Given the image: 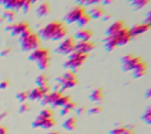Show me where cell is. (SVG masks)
<instances>
[{
    "instance_id": "cell-15",
    "label": "cell",
    "mask_w": 151,
    "mask_h": 134,
    "mask_svg": "<svg viewBox=\"0 0 151 134\" xmlns=\"http://www.w3.org/2000/svg\"><path fill=\"white\" fill-rule=\"evenodd\" d=\"M93 36V32L91 29H87V28H80L79 31L76 32L74 34V39H77L78 41H88L91 40Z\"/></svg>"
},
{
    "instance_id": "cell-45",
    "label": "cell",
    "mask_w": 151,
    "mask_h": 134,
    "mask_svg": "<svg viewBox=\"0 0 151 134\" xmlns=\"http://www.w3.org/2000/svg\"><path fill=\"white\" fill-rule=\"evenodd\" d=\"M8 1H9V0H0V4H2V5H6Z\"/></svg>"
},
{
    "instance_id": "cell-31",
    "label": "cell",
    "mask_w": 151,
    "mask_h": 134,
    "mask_svg": "<svg viewBox=\"0 0 151 134\" xmlns=\"http://www.w3.org/2000/svg\"><path fill=\"white\" fill-rule=\"evenodd\" d=\"M127 127H125V126H116V127H113L110 132H109V134H123V132L126 129Z\"/></svg>"
},
{
    "instance_id": "cell-2",
    "label": "cell",
    "mask_w": 151,
    "mask_h": 134,
    "mask_svg": "<svg viewBox=\"0 0 151 134\" xmlns=\"http://www.w3.org/2000/svg\"><path fill=\"white\" fill-rule=\"evenodd\" d=\"M19 42H20V46L24 51L26 52H32L34 51L35 48H38L40 46V38L38 34L33 33L29 28L26 29L24 33L20 34V38H19Z\"/></svg>"
},
{
    "instance_id": "cell-11",
    "label": "cell",
    "mask_w": 151,
    "mask_h": 134,
    "mask_svg": "<svg viewBox=\"0 0 151 134\" xmlns=\"http://www.w3.org/2000/svg\"><path fill=\"white\" fill-rule=\"evenodd\" d=\"M48 92H50L48 85L45 86V87H35L28 93V99H31V100H41L45 96V94H47Z\"/></svg>"
},
{
    "instance_id": "cell-25",
    "label": "cell",
    "mask_w": 151,
    "mask_h": 134,
    "mask_svg": "<svg viewBox=\"0 0 151 134\" xmlns=\"http://www.w3.org/2000/svg\"><path fill=\"white\" fill-rule=\"evenodd\" d=\"M37 66H38V68H39V69H41V71L46 69V68L50 66V55L44 56L42 59L38 60V61H37Z\"/></svg>"
},
{
    "instance_id": "cell-43",
    "label": "cell",
    "mask_w": 151,
    "mask_h": 134,
    "mask_svg": "<svg viewBox=\"0 0 151 134\" xmlns=\"http://www.w3.org/2000/svg\"><path fill=\"white\" fill-rule=\"evenodd\" d=\"M7 133V129H6V127H4V126H0V134H6Z\"/></svg>"
},
{
    "instance_id": "cell-47",
    "label": "cell",
    "mask_w": 151,
    "mask_h": 134,
    "mask_svg": "<svg viewBox=\"0 0 151 134\" xmlns=\"http://www.w3.org/2000/svg\"><path fill=\"white\" fill-rule=\"evenodd\" d=\"M26 1H29V2L32 4V2H35V1H38V0H26Z\"/></svg>"
},
{
    "instance_id": "cell-42",
    "label": "cell",
    "mask_w": 151,
    "mask_h": 134,
    "mask_svg": "<svg viewBox=\"0 0 151 134\" xmlns=\"http://www.w3.org/2000/svg\"><path fill=\"white\" fill-rule=\"evenodd\" d=\"M123 134H136V133H134V132H133L131 128H129V127H127V128H126V129L123 132Z\"/></svg>"
},
{
    "instance_id": "cell-6",
    "label": "cell",
    "mask_w": 151,
    "mask_h": 134,
    "mask_svg": "<svg viewBox=\"0 0 151 134\" xmlns=\"http://www.w3.org/2000/svg\"><path fill=\"white\" fill-rule=\"evenodd\" d=\"M143 60L139 56H136L133 54H126L120 58V63H122V69L123 72H132L133 68L140 63Z\"/></svg>"
},
{
    "instance_id": "cell-4",
    "label": "cell",
    "mask_w": 151,
    "mask_h": 134,
    "mask_svg": "<svg viewBox=\"0 0 151 134\" xmlns=\"http://www.w3.org/2000/svg\"><path fill=\"white\" fill-rule=\"evenodd\" d=\"M58 82V86H59V91L63 92L65 89H70V88H73L78 85V78H77V74L72 71H66L63 75H60L59 78H57L55 80Z\"/></svg>"
},
{
    "instance_id": "cell-37",
    "label": "cell",
    "mask_w": 151,
    "mask_h": 134,
    "mask_svg": "<svg viewBox=\"0 0 151 134\" xmlns=\"http://www.w3.org/2000/svg\"><path fill=\"white\" fill-rule=\"evenodd\" d=\"M28 109H29V105L26 103V102H22L21 106H20V109H19V110L22 113V112H26V110H28Z\"/></svg>"
},
{
    "instance_id": "cell-41",
    "label": "cell",
    "mask_w": 151,
    "mask_h": 134,
    "mask_svg": "<svg viewBox=\"0 0 151 134\" xmlns=\"http://www.w3.org/2000/svg\"><path fill=\"white\" fill-rule=\"evenodd\" d=\"M7 86H8V81H2V82H0V89L6 88Z\"/></svg>"
},
{
    "instance_id": "cell-3",
    "label": "cell",
    "mask_w": 151,
    "mask_h": 134,
    "mask_svg": "<svg viewBox=\"0 0 151 134\" xmlns=\"http://www.w3.org/2000/svg\"><path fill=\"white\" fill-rule=\"evenodd\" d=\"M88 54H85V53H81V52H78V51H73L70 55H68V59L64 62V67L67 68L68 71H72V72H77L83 63L86 61Z\"/></svg>"
},
{
    "instance_id": "cell-32",
    "label": "cell",
    "mask_w": 151,
    "mask_h": 134,
    "mask_svg": "<svg viewBox=\"0 0 151 134\" xmlns=\"http://www.w3.org/2000/svg\"><path fill=\"white\" fill-rule=\"evenodd\" d=\"M39 115L42 118H53V112L51 108H45L39 113Z\"/></svg>"
},
{
    "instance_id": "cell-29",
    "label": "cell",
    "mask_w": 151,
    "mask_h": 134,
    "mask_svg": "<svg viewBox=\"0 0 151 134\" xmlns=\"http://www.w3.org/2000/svg\"><path fill=\"white\" fill-rule=\"evenodd\" d=\"M149 2H150V0H138V1H136L134 4H132V6H133V9L138 11V9L143 8L144 6H146Z\"/></svg>"
},
{
    "instance_id": "cell-5",
    "label": "cell",
    "mask_w": 151,
    "mask_h": 134,
    "mask_svg": "<svg viewBox=\"0 0 151 134\" xmlns=\"http://www.w3.org/2000/svg\"><path fill=\"white\" fill-rule=\"evenodd\" d=\"M74 49H76V39L73 36H66L65 39L61 40L55 52L61 55H70Z\"/></svg>"
},
{
    "instance_id": "cell-24",
    "label": "cell",
    "mask_w": 151,
    "mask_h": 134,
    "mask_svg": "<svg viewBox=\"0 0 151 134\" xmlns=\"http://www.w3.org/2000/svg\"><path fill=\"white\" fill-rule=\"evenodd\" d=\"M71 101V96L70 95H61L54 103H53V107H64L66 103H68Z\"/></svg>"
},
{
    "instance_id": "cell-9",
    "label": "cell",
    "mask_w": 151,
    "mask_h": 134,
    "mask_svg": "<svg viewBox=\"0 0 151 134\" xmlns=\"http://www.w3.org/2000/svg\"><path fill=\"white\" fill-rule=\"evenodd\" d=\"M150 28H151V25L150 24H147V22H139V24H136L134 26H132L130 28V34H131L132 38H134V36H138V35L144 34Z\"/></svg>"
},
{
    "instance_id": "cell-46",
    "label": "cell",
    "mask_w": 151,
    "mask_h": 134,
    "mask_svg": "<svg viewBox=\"0 0 151 134\" xmlns=\"http://www.w3.org/2000/svg\"><path fill=\"white\" fill-rule=\"evenodd\" d=\"M136 1H138V0H129V2H130V4H131V5H132V4H134V2H136Z\"/></svg>"
},
{
    "instance_id": "cell-35",
    "label": "cell",
    "mask_w": 151,
    "mask_h": 134,
    "mask_svg": "<svg viewBox=\"0 0 151 134\" xmlns=\"http://www.w3.org/2000/svg\"><path fill=\"white\" fill-rule=\"evenodd\" d=\"M103 0H86L85 1V5L84 6H92V5H98L99 2H101Z\"/></svg>"
},
{
    "instance_id": "cell-1",
    "label": "cell",
    "mask_w": 151,
    "mask_h": 134,
    "mask_svg": "<svg viewBox=\"0 0 151 134\" xmlns=\"http://www.w3.org/2000/svg\"><path fill=\"white\" fill-rule=\"evenodd\" d=\"M67 35V28L61 21H51L39 31V38L44 40L59 41Z\"/></svg>"
},
{
    "instance_id": "cell-17",
    "label": "cell",
    "mask_w": 151,
    "mask_h": 134,
    "mask_svg": "<svg viewBox=\"0 0 151 134\" xmlns=\"http://www.w3.org/2000/svg\"><path fill=\"white\" fill-rule=\"evenodd\" d=\"M88 99H90L91 102H94V103H100L101 101H104V92H103V88L98 87V88L93 89L90 93Z\"/></svg>"
},
{
    "instance_id": "cell-48",
    "label": "cell",
    "mask_w": 151,
    "mask_h": 134,
    "mask_svg": "<svg viewBox=\"0 0 151 134\" xmlns=\"http://www.w3.org/2000/svg\"><path fill=\"white\" fill-rule=\"evenodd\" d=\"M68 134H70V133H68Z\"/></svg>"
},
{
    "instance_id": "cell-26",
    "label": "cell",
    "mask_w": 151,
    "mask_h": 134,
    "mask_svg": "<svg viewBox=\"0 0 151 134\" xmlns=\"http://www.w3.org/2000/svg\"><path fill=\"white\" fill-rule=\"evenodd\" d=\"M90 21H91L90 15H88L87 13H85V14H83V15L79 18V20L77 21V24H78V26H79V27H81V28H83V27H85Z\"/></svg>"
},
{
    "instance_id": "cell-38",
    "label": "cell",
    "mask_w": 151,
    "mask_h": 134,
    "mask_svg": "<svg viewBox=\"0 0 151 134\" xmlns=\"http://www.w3.org/2000/svg\"><path fill=\"white\" fill-rule=\"evenodd\" d=\"M112 18V14L111 13H107V14H104L103 16H101V19H103V21H109L110 19Z\"/></svg>"
},
{
    "instance_id": "cell-16",
    "label": "cell",
    "mask_w": 151,
    "mask_h": 134,
    "mask_svg": "<svg viewBox=\"0 0 151 134\" xmlns=\"http://www.w3.org/2000/svg\"><path fill=\"white\" fill-rule=\"evenodd\" d=\"M47 55H50V51H48V49L42 48V47H38V48H35L34 51L31 52V54H29V60L37 62L38 60H40V59H42L44 56H47Z\"/></svg>"
},
{
    "instance_id": "cell-10",
    "label": "cell",
    "mask_w": 151,
    "mask_h": 134,
    "mask_svg": "<svg viewBox=\"0 0 151 134\" xmlns=\"http://www.w3.org/2000/svg\"><path fill=\"white\" fill-rule=\"evenodd\" d=\"M116 39H117V42H118V46H124L126 43H129L131 40H132V36L130 34V28H127L126 26L118 33L114 35Z\"/></svg>"
},
{
    "instance_id": "cell-23",
    "label": "cell",
    "mask_w": 151,
    "mask_h": 134,
    "mask_svg": "<svg viewBox=\"0 0 151 134\" xmlns=\"http://www.w3.org/2000/svg\"><path fill=\"white\" fill-rule=\"evenodd\" d=\"M76 107H77V105L73 102V101H70L68 103H66L64 107H61V109H60V115H68L73 109H76Z\"/></svg>"
},
{
    "instance_id": "cell-8",
    "label": "cell",
    "mask_w": 151,
    "mask_h": 134,
    "mask_svg": "<svg viewBox=\"0 0 151 134\" xmlns=\"http://www.w3.org/2000/svg\"><path fill=\"white\" fill-rule=\"evenodd\" d=\"M54 125H55V121L53 118H42L40 115H38L32 122V126L34 128H42V129H50L54 127Z\"/></svg>"
},
{
    "instance_id": "cell-28",
    "label": "cell",
    "mask_w": 151,
    "mask_h": 134,
    "mask_svg": "<svg viewBox=\"0 0 151 134\" xmlns=\"http://www.w3.org/2000/svg\"><path fill=\"white\" fill-rule=\"evenodd\" d=\"M35 83H37V87H45V86H47V76L45 74L38 75L37 79H35Z\"/></svg>"
},
{
    "instance_id": "cell-44",
    "label": "cell",
    "mask_w": 151,
    "mask_h": 134,
    "mask_svg": "<svg viewBox=\"0 0 151 134\" xmlns=\"http://www.w3.org/2000/svg\"><path fill=\"white\" fill-rule=\"evenodd\" d=\"M47 134H60L59 132H57V130H52V132H48Z\"/></svg>"
},
{
    "instance_id": "cell-22",
    "label": "cell",
    "mask_w": 151,
    "mask_h": 134,
    "mask_svg": "<svg viewBox=\"0 0 151 134\" xmlns=\"http://www.w3.org/2000/svg\"><path fill=\"white\" fill-rule=\"evenodd\" d=\"M50 12H51V7H50V4H48L47 1L41 2V4L38 6V8H37V15H38V16H45V15H47Z\"/></svg>"
},
{
    "instance_id": "cell-7",
    "label": "cell",
    "mask_w": 151,
    "mask_h": 134,
    "mask_svg": "<svg viewBox=\"0 0 151 134\" xmlns=\"http://www.w3.org/2000/svg\"><path fill=\"white\" fill-rule=\"evenodd\" d=\"M85 13H86L85 7L78 5V6H74L73 8H71V9L66 13V15H65L64 19H65V21H66L67 24H74V22H77V21L79 20V18H80L83 14H85Z\"/></svg>"
},
{
    "instance_id": "cell-27",
    "label": "cell",
    "mask_w": 151,
    "mask_h": 134,
    "mask_svg": "<svg viewBox=\"0 0 151 134\" xmlns=\"http://www.w3.org/2000/svg\"><path fill=\"white\" fill-rule=\"evenodd\" d=\"M142 121H144L146 125H151V106H149L146 109H145V112L143 113V115H142Z\"/></svg>"
},
{
    "instance_id": "cell-30",
    "label": "cell",
    "mask_w": 151,
    "mask_h": 134,
    "mask_svg": "<svg viewBox=\"0 0 151 134\" xmlns=\"http://www.w3.org/2000/svg\"><path fill=\"white\" fill-rule=\"evenodd\" d=\"M101 110H103L101 106H100V105H96V106L91 107V108L87 110V113H88V114H91V115H97V114L101 113Z\"/></svg>"
},
{
    "instance_id": "cell-14",
    "label": "cell",
    "mask_w": 151,
    "mask_h": 134,
    "mask_svg": "<svg viewBox=\"0 0 151 134\" xmlns=\"http://www.w3.org/2000/svg\"><path fill=\"white\" fill-rule=\"evenodd\" d=\"M28 24L27 22H17V24H12L7 27L8 31H11L12 35H20L21 33H24L26 29H28Z\"/></svg>"
},
{
    "instance_id": "cell-19",
    "label": "cell",
    "mask_w": 151,
    "mask_h": 134,
    "mask_svg": "<svg viewBox=\"0 0 151 134\" xmlns=\"http://www.w3.org/2000/svg\"><path fill=\"white\" fill-rule=\"evenodd\" d=\"M87 14L90 15L91 19H100V18L105 14V12H104V8H103L101 6L96 5V6H92V7L90 8V11H88Z\"/></svg>"
},
{
    "instance_id": "cell-33",
    "label": "cell",
    "mask_w": 151,
    "mask_h": 134,
    "mask_svg": "<svg viewBox=\"0 0 151 134\" xmlns=\"http://www.w3.org/2000/svg\"><path fill=\"white\" fill-rule=\"evenodd\" d=\"M4 18H5V19H8L9 21H12V20L15 19V12L12 11V9H7V11L5 12V14H4Z\"/></svg>"
},
{
    "instance_id": "cell-39",
    "label": "cell",
    "mask_w": 151,
    "mask_h": 134,
    "mask_svg": "<svg viewBox=\"0 0 151 134\" xmlns=\"http://www.w3.org/2000/svg\"><path fill=\"white\" fill-rule=\"evenodd\" d=\"M145 22H147V24H150V25H151V11H149V12H147L146 18H145Z\"/></svg>"
},
{
    "instance_id": "cell-20",
    "label": "cell",
    "mask_w": 151,
    "mask_h": 134,
    "mask_svg": "<svg viewBox=\"0 0 151 134\" xmlns=\"http://www.w3.org/2000/svg\"><path fill=\"white\" fill-rule=\"evenodd\" d=\"M103 42H104V47L107 52H111L118 47V42H117L116 36H106L103 40Z\"/></svg>"
},
{
    "instance_id": "cell-40",
    "label": "cell",
    "mask_w": 151,
    "mask_h": 134,
    "mask_svg": "<svg viewBox=\"0 0 151 134\" xmlns=\"http://www.w3.org/2000/svg\"><path fill=\"white\" fill-rule=\"evenodd\" d=\"M145 98H146V99H150V98H151V87L145 91Z\"/></svg>"
},
{
    "instance_id": "cell-34",
    "label": "cell",
    "mask_w": 151,
    "mask_h": 134,
    "mask_svg": "<svg viewBox=\"0 0 151 134\" xmlns=\"http://www.w3.org/2000/svg\"><path fill=\"white\" fill-rule=\"evenodd\" d=\"M17 99L22 103V102H25V101L28 99V93H27V92H19V93L17 94Z\"/></svg>"
},
{
    "instance_id": "cell-21",
    "label": "cell",
    "mask_w": 151,
    "mask_h": 134,
    "mask_svg": "<svg viewBox=\"0 0 151 134\" xmlns=\"http://www.w3.org/2000/svg\"><path fill=\"white\" fill-rule=\"evenodd\" d=\"M63 128L66 129L67 132H72L77 128V118L76 116H68L66 118V120L63 122Z\"/></svg>"
},
{
    "instance_id": "cell-13",
    "label": "cell",
    "mask_w": 151,
    "mask_h": 134,
    "mask_svg": "<svg viewBox=\"0 0 151 134\" xmlns=\"http://www.w3.org/2000/svg\"><path fill=\"white\" fill-rule=\"evenodd\" d=\"M124 27H125V22H124L123 20H117V21H114L113 24H111V25L107 27L105 34H106V36H114V35L118 34Z\"/></svg>"
},
{
    "instance_id": "cell-18",
    "label": "cell",
    "mask_w": 151,
    "mask_h": 134,
    "mask_svg": "<svg viewBox=\"0 0 151 134\" xmlns=\"http://www.w3.org/2000/svg\"><path fill=\"white\" fill-rule=\"evenodd\" d=\"M146 72H147V65H146L144 61H142L140 63H138V65L133 68V71H132V75H133V78L138 79V78L144 76V75L146 74Z\"/></svg>"
},
{
    "instance_id": "cell-12",
    "label": "cell",
    "mask_w": 151,
    "mask_h": 134,
    "mask_svg": "<svg viewBox=\"0 0 151 134\" xmlns=\"http://www.w3.org/2000/svg\"><path fill=\"white\" fill-rule=\"evenodd\" d=\"M94 48H96V43L92 40H88V41H78V42H76V49L74 51H78V52L88 54Z\"/></svg>"
},
{
    "instance_id": "cell-36",
    "label": "cell",
    "mask_w": 151,
    "mask_h": 134,
    "mask_svg": "<svg viewBox=\"0 0 151 134\" xmlns=\"http://www.w3.org/2000/svg\"><path fill=\"white\" fill-rule=\"evenodd\" d=\"M85 112H86V108H85V107H83V106L76 107V114H77V115H81V114H84Z\"/></svg>"
}]
</instances>
